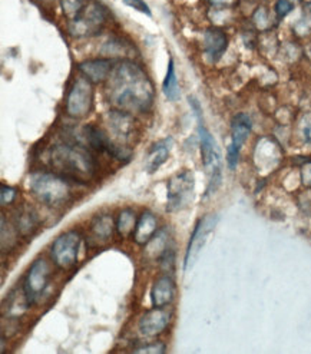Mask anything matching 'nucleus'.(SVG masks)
<instances>
[{
  "label": "nucleus",
  "instance_id": "6ab92c4d",
  "mask_svg": "<svg viewBox=\"0 0 311 354\" xmlns=\"http://www.w3.org/2000/svg\"><path fill=\"white\" fill-rule=\"evenodd\" d=\"M15 225H16V230L23 235L32 234L37 225L36 214L30 209H22L17 214V217L15 220Z\"/></svg>",
  "mask_w": 311,
  "mask_h": 354
},
{
  "label": "nucleus",
  "instance_id": "5701e85b",
  "mask_svg": "<svg viewBox=\"0 0 311 354\" xmlns=\"http://www.w3.org/2000/svg\"><path fill=\"white\" fill-rule=\"evenodd\" d=\"M135 353H152V354H164L167 351V347L164 343H151L142 348H137L133 350Z\"/></svg>",
  "mask_w": 311,
  "mask_h": 354
},
{
  "label": "nucleus",
  "instance_id": "f257e3e1",
  "mask_svg": "<svg viewBox=\"0 0 311 354\" xmlns=\"http://www.w3.org/2000/svg\"><path fill=\"white\" fill-rule=\"evenodd\" d=\"M111 100L124 109L142 111L152 101V88L145 73L132 64L116 68L109 84Z\"/></svg>",
  "mask_w": 311,
  "mask_h": 354
},
{
  "label": "nucleus",
  "instance_id": "a211bd4d",
  "mask_svg": "<svg viewBox=\"0 0 311 354\" xmlns=\"http://www.w3.org/2000/svg\"><path fill=\"white\" fill-rule=\"evenodd\" d=\"M227 45L225 36L218 30H208L205 35V46L211 56H220Z\"/></svg>",
  "mask_w": 311,
  "mask_h": 354
},
{
  "label": "nucleus",
  "instance_id": "ddd939ff",
  "mask_svg": "<svg viewBox=\"0 0 311 354\" xmlns=\"http://www.w3.org/2000/svg\"><path fill=\"white\" fill-rule=\"evenodd\" d=\"M155 231H157V218L152 212L147 211L141 215V218L135 225L132 237L137 244H148V241L155 235Z\"/></svg>",
  "mask_w": 311,
  "mask_h": 354
},
{
  "label": "nucleus",
  "instance_id": "9d476101",
  "mask_svg": "<svg viewBox=\"0 0 311 354\" xmlns=\"http://www.w3.org/2000/svg\"><path fill=\"white\" fill-rule=\"evenodd\" d=\"M91 102H92L91 86L84 81H77L69 93L68 112L72 113L73 116H84L85 113L89 112Z\"/></svg>",
  "mask_w": 311,
  "mask_h": 354
},
{
  "label": "nucleus",
  "instance_id": "4468645a",
  "mask_svg": "<svg viewBox=\"0 0 311 354\" xmlns=\"http://www.w3.org/2000/svg\"><path fill=\"white\" fill-rule=\"evenodd\" d=\"M112 62L109 59H96V61H88L81 64L79 69L85 75L86 80L92 82H101L111 73Z\"/></svg>",
  "mask_w": 311,
  "mask_h": 354
},
{
  "label": "nucleus",
  "instance_id": "7ed1b4c3",
  "mask_svg": "<svg viewBox=\"0 0 311 354\" xmlns=\"http://www.w3.org/2000/svg\"><path fill=\"white\" fill-rule=\"evenodd\" d=\"M29 189L42 204L48 207H59L72 196L70 183L65 176L50 172H35L29 178Z\"/></svg>",
  "mask_w": 311,
  "mask_h": 354
},
{
  "label": "nucleus",
  "instance_id": "423d86ee",
  "mask_svg": "<svg viewBox=\"0 0 311 354\" xmlns=\"http://www.w3.org/2000/svg\"><path fill=\"white\" fill-rule=\"evenodd\" d=\"M194 175L191 171H184L173 175L168 183V211H180L189 205L194 196Z\"/></svg>",
  "mask_w": 311,
  "mask_h": 354
},
{
  "label": "nucleus",
  "instance_id": "f8f14e48",
  "mask_svg": "<svg viewBox=\"0 0 311 354\" xmlns=\"http://www.w3.org/2000/svg\"><path fill=\"white\" fill-rule=\"evenodd\" d=\"M172 138H165L162 141H158L157 144H153L149 148V152L147 155V161H145V169L149 174H153L160 167L168 160L171 148H172Z\"/></svg>",
  "mask_w": 311,
  "mask_h": 354
},
{
  "label": "nucleus",
  "instance_id": "6e6552de",
  "mask_svg": "<svg viewBox=\"0 0 311 354\" xmlns=\"http://www.w3.org/2000/svg\"><path fill=\"white\" fill-rule=\"evenodd\" d=\"M217 223H218L217 215L209 214V215H205L204 218H201L198 221V224L196 225V228H194L192 237L189 240V244H188V248H187V252H185V260H184V270L185 271L192 268V266L196 264V261L198 260L200 252H201L202 247L207 243L208 235L211 234V231L214 228H216Z\"/></svg>",
  "mask_w": 311,
  "mask_h": 354
},
{
  "label": "nucleus",
  "instance_id": "20e7f679",
  "mask_svg": "<svg viewBox=\"0 0 311 354\" xmlns=\"http://www.w3.org/2000/svg\"><path fill=\"white\" fill-rule=\"evenodd\" d=\"M200 140L202 162L207 174L209 175V185L207 189V196H209L212 192L217 191L221 184V155L216 140L202 124H200Z\"/></svg>",
  "mask_w": 311,
  "mask_h": 354
},
{
  "label": "nucleus",
  "instance_id": "2eb2a0df",
  "mask_svg": "<svg viewBox=\"0 0 311 354\" xmlns=\"http://www.w3.org/2000/svg\"><path fill=\"white\" fill-rule=\"evenodd\" d=\"M249 132H251L249 118L244 113L238 115L234 120V122H232V142H231V145L240 149L241 145L245 142Z\"/></svg>",
  "mask_w": 311,
  "mask_h": 354
},
{
  "label": "nucleus",
  "instance_id": "412c9836",
  "mask_svg": "<svg viewBox=\"0 0 311 354\" xmlns=\"http://www.w3.org/2000/svg\"><path fill=\"white\" fill-rule=\"evenodd\" d=\"M116 228H118V232L121 235H128V234L133 232V230H135V214H133L132 209L126 208L121 212L120 220H118V225H116Z\"/></svg>",
  "mask_w": 311,
  "mask_h": 354
},
{
  "label": "nucleus",
  "instance_id": "393cba45",
  "mask_svg": "<svg viewBox=\"0 0 311 354\" xmlns=\"http://www.w3.org/2000/svg\"><path fill=\"white\" fill-rule=\"evenodd\" d=\"M238 153H240V149L229 145L228 147V165L229 168H234L237 165V161H238Z\"/></svg>",
  "mask_w": 311,
  "mask_h": 354
},
{
  "label": "nucleus",
  "instance_id": "dca6fc26",
  "mask_svg": "<svg viewBox=\"0 0 311 354\" xmlns=\"http://www.w3.org/2000/svg\"><path fill=\"white\" fill-rule=\"evenodd\" d=\"M91 231L95 235L96 240H101L106 243L113 232V221L109 215H101V217H96L91 225Z\"/></svg>",
  "mask_w": 311,
  "mask_h": 354
},
{
  "label": "nucleus",
  "instance_id": "1a4fd4ad",
  "mask_svg": "<svg viewBox=\"0 0 311 354\" xmlns=\"http://www.w3.org/2000/svg\"><path fill=\"white\" fill-rule=\"evenodd\" d=\"M171 322V311L164 310V307H155L147 311L138 323L140 331L144 336L153 337L161 334Z\"/></svg>",
  "mask_w": 311,
  "mask_h": 354
},
{
  "label": "nucleus",
  "instance_id": "f3484780",
  "mask_svg": "<svg viewBox=\"0 0 311 354\" xmlns=\"http://www.w3.org/2000/svg\"><path fill=\"white\" fill-rule=\"evenodd\" d=\"M162 91L165 96L169 101L175 102L180 100V88H178V81H177V75H175V68H173V61L169 59V65L167 71L165 81L162 84Z\"/></svg>",
  "mask_w": 311,
  "mask_h": 354
},
{
  "label": "nucleus",
  "instance_id": "4be33fe9",
  "mask_svg": "<svg viewBox=\"0 0 311 354\" xmlns=\"http://www.w3.org/2000/svg\"><path fill=\"white\" fill-rule=\"evenodd\" d=\"M16 189L12 187L2 185V192H0V200H2V205H9L16 200Z\"/></svg>",
  "mask_w": 311,
  "mask_h": 354
},
{
  "label": "nucleus",
  "instance_id": "0eeeda50",
  "mask_svg": "<svg viewBox=\"0 0 311 354\" xmlns=\"http://www.w3.org/2000/svg\"><path fill=\"white\" fill-rule=\"evenodd\" d=\"M50 272H52L50 266L44 259L36 260L30 266V268L26 274L25 284H23L25 296H26L29 304L35 303L36 300L42 297V294L45 292V290L49 286Z\"/></svg>",
  "mask_w": 311,
  "mask_h": 354
},
{
  "label": "nucleus",
  "instance_id": "b1692460",
  "mask_svg": "<svg viewBox=\"0 0 311 354\" xmlns=\"http://www.w3.org/2000/svg\"><path fill=\"white\" fill-rule=\"evenodd\" d=\"M124 3L133 8V9H137L141 13H145V15L151 16V9L148 8V5L144 2V0H124Z\"/></svg>",
  "mask_w": 311,
  "mask_h": 354
},
{
  "label": "nucleus",
  "instance_id": "f03ea898",
  "mask_svg": "<svg viewBox=\"0 0 311 354\" xmlns=\"http://www.w3.org/2000/svg\"><path fill=\"white\" fill-rule=\"evenodd\" d=\"M50 161L56 174L75 183H84L93 174L92 156L79 147L57 145L52 149Z\"/></svg>",
  "mask_w": 311,
  "mask_h": 354
},
{
  "label": "nucleus",
  "instance_id": "aec40b11",
  "mask_svg": "<svg viewBox=\"0 0 311 354\" xmlns=\"http://www.w3.org/2000/svg\"><path fill=\"white\" fill-rule=\"evenodd\" d=\"M147 252L153 255V257H160V255L167 254L168 248V234L165 231L158 232L155 237H152L147 244Z\"/></svg>",
  "mask_w": 311,
  "mask_h": 354
},
{
  "label": "nucleus",
  "instance_id": "9b49d317",
  "mask_svg": "<svg viewBox=\"0 0 311 354\" xmlns=\"http://www.w3.org/2000/svg\"><path fill=\"white\" fill-rule=\"evenodd\" d=\"M175 297V283L169 275H162L153 283L151 299L153 307H167Z\"/></svg>",
  "mask_w": 311,
  "mask_h": 354
},
{
  "label": "nucleus",
  "instance_id": "39448f33",
  "mask_svg": "<svg viewBox=\"0 0 311 354\" xmlns=\"http://www.w3.org/2000/svg\"><path fill=\"white\" fill-rule=\"evenodd\" d=\"M81 235L76 231H66L57 237L50 247V257L53 263L64 270H70L76 266L79 254Z\"/></svg>",
  "mask_w": 311,
  "mask_h": 354
}]
</instances>
